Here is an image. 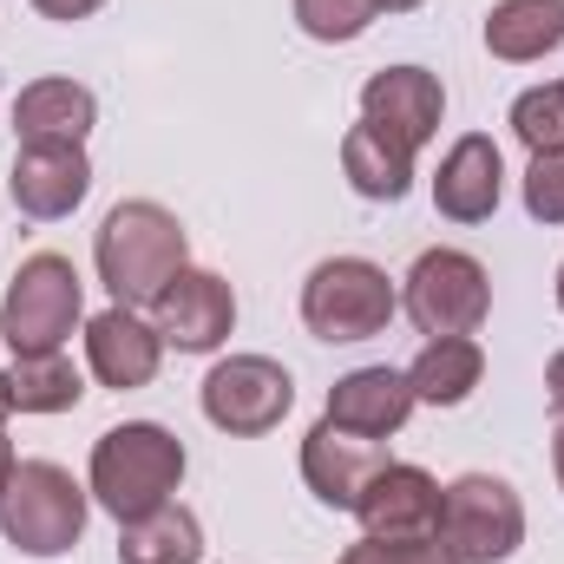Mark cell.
<instances>
[{
  "instance_id": "28",
  "label": "cell",
  "mask_w": 564,
  "mask_h": 564,
  "mask_svg": "<svg viewBox=\"0 0 564 564\" xmlns=\"http://www.w3.org/2000/svg\"><path fill=\"white\" fill-rule=\"evenodd\" d=\"M545 394H552V408H558V421H564V348L552 355V368H545Z\"/></svg>"
},
{
  "instance_id": "4",
  "label": "cell",
  "mask_w": 564,
  "mask_h": 564,
  "mask_svg": "<svg viewBox=\"0 0 564 564\" xmlns=\"http://www.w3.org/2000/svg\"><path fill=\"white\" fill-rule=\"evenodd\" d=\"M401 295L381 263L368 257H328L315 263L302 282V328L315 341H368V335H388Z\"/></svg>"
},
{
  "instance_id": "21",
  "label": "cell",
  "mask_w": 564,
  "mask_h": 564,
  "mask_svg": "<svg viewBox=\"0 0 564 564\" xmlns=\"http://www.w3.org/2000/svg\"><path fill=\"white\" fill-rule=\"evenodd\" d=\"M204 558V525L191 506H158L132 525H119V564H197Z\"/></svg>"
},
{
  "instance_id": "23",
  "label": "cell",
  "mask_w": 564,
  "mask_h": 564,
  "mask_svg": "<svg viewBox=\"0 0 564 564\" xmlns=\"http://www.w3.org/2000/svg\"><path fill=\"white\" fill-rule=\"evenodd\" d=\"M512 132L525 151H564V86H532L512 99Z\"/></svg>"
},
{
  "instance_id": "33",
  "label": "cell",
  "mask_w": 564,
  "mask_h": 564,
  "mask_svg": "<svg viewBox=\"0 0 564 564\" xmlns=\"http://www.w3.org/2000/svg\"><path fill=\"white\" fill-rule=\"evenodd\" d=\"M558 308H564V263H558Z\"/></svg>"
},
{
  "instance_id": "15",
  "label": "cell",
  "mask_w": 564,
  "mask_h": 564,
  "mask_svg": "<svg viewBox=\"0 0 564 564\" xmlns=\"http://www.w3.org/2000/svg\"><path fill=\"white\" fill-rule=\"evenodd\" d=\"M506 191V158L486 132H466L433 171V210L446 224H486Z\"/></svg>"
},
{
  "instance_id": "29",
  "label": "cell",
  "mask_w": 564,
  "mask_h": 564,
  "mask_svg": "<svg viewBox=\"0 0 564 564\" xmlns=\"http://www.w3.org/2000/svg\"><path fill=\"white\" fill-rule=\"evenodd\" d=\"M13 466H20V459H13V440L0 433V492H7V479H13Z\"/></svg>"
},
{
  "instance_id": "8",
  "label": "cell",
  "mask_w": 564,
  "mask_h": 564,
  "mask_svg": "<svg viewBox=\"0 0 564 564\" xmlns=\"http://www.w3.org/2000/svg\"><path fill=\"white\" fill-rule=\"evenodd\" d=\"M295 408V381L270 355H230L204 375V421L230 440H257Z\"/></svg>"
},
{
  "instance_id": "2",
  "label": "cell",
  "mask_w": 564,
  "mask_h": 564,
  "mask_svg": "<svg viewBox=\"0 0 564 564\" xmlns=\"http://www.w3.org/2000/svg\"><path fill=\"white\" fill-rule=\"evenodd\" d=\"M93 257H99V282L112 289V302L151 308L158 289L191 263V237H184V224H177L164 204L132 197V204H119V210L99 224Z\"/></svg>"
},
{
  "instance_id": "5",
  "label": "cell",
  "mask_w": 564,
  "mask_h": 564,
  "mask_svg": "<svg viewBox=\"0 0 564 564\" xmlns=\"http://www.w3.org/2000/svg\"><path fill=\"white\" fill-rule=\"evenodd\" d=\"M79 315H86V282H79V270L66 257L40 250V257H26L13 270V282H7L0 341L13 355H53V348H66V335L79 328Z\"/></svg>"
},
{
  "instance_id": "13",
  "label": "cell",
  "mask_w": 564,
  "mask_h": 564,
  "mask_svg": "<svg viewBox=\"0 0 564 564\" xmlns=\"http://www.w3.org/2000/svg\"><path fill=\"white\" fill-rule=\"evenodd\" d=\"M158 361H164V335L144 322L139 308L112 302V308H99L86 322V368L99 375V388H119V394L151 388Z\"/></svg>"
},
{
  "instance_id": "31",
  "label": "cell",
  "mask_w": 564,
  "mask_h": 564,
  "mask_svg": "<svg viewBox=\"0 0 564 564\" xmlns=\"http://www.w3.org/2000/svg\"><path fill=\"white\" fill-rule=\"evenodd\" d=\"M421 0H375V13H414Z\"/></svg>"
},
{
  "instance_id": "6",
  "label": "cell",
  "mask_w": 564,
  "mask_h": 564,
  "mask_svg": "<svg viewBox=\"0 0 564 564\" xmlns=\"http://www.w3.org/2000/svg\"><path fill=\"white\" fill-rule=\"evenodd\" d=\"M440 545L459 564H506L525 545V506L492 473H459L440 492Z\"/></svg>"
},
{
  "instance_id": "3",
  "label": "cell",
  "mask_w": 564,
  "mask_h": 564,
  "mask_svg": "<svg viewBox=\"0 0 564 564\" xmlns=\"http://www.w3.org/2000/svg\"><path fill=\"white\" fill-rule=\"evenodd\" d=\"M0 532L20 558H66L86 532V486L53 459H20L0 492Z\"/></svg>"
},
{
  "instance_id": "26",
  "label": "cell",
  "mask_w": 564,
  "mask_h": 564,
  "mask_svg": "<svg viewBox=\"0 0 564 564\" xmlns=\"http://www.w3.org/2000/svg\"><path fill=\"white\" fill-rule=\"evenodd\" d=\"M525 210H532V224H564V151H532Z\"/></svg>"
},
{
  "instance_id": "20",
  "label": "cell",
  "mask_w": 564,
  "mask_h": 564,
  "mask_svg": "<svg viewBox=\"0 0 564 564\" xmlns=\"http://www.w3.org/2000/svg\"><path fill=\"white\" fill-rule=\"evenodd\" d=\"M479 375H486L479 341L473 335H440V341H426L421 355H414L408 388H414V401H426V408H459V401H473Z\"/></svg>"
},
{
  "instance_id": "25",
  "label": "cell",
  "mask_w": 564,
  "mask_h": 564,
  "mask_svg": "<svg viewBox=\"0 0 564 564\" xmlns=\"http://www.w3.org/2000/svg\"><path fill=\"white\" fill-rule=\"evenodd\" d=\"M335 564H459V558L433 532V539H361V545H348Z\"/></svg>"
},
{
  "instance_id": "12",
  "label": "cell",
  "mask_w": 564,
  "mask_h": 564,
  "mask_svg": "<svg viewBox=\"0 0 564 564\" xmlns=\"http://www.w3.org/2000/svg\"><path fill=\"white\" fill-rule=\"evenodd\" d=\"M381 466H388V446H381V440H361V433H348V426H335V421H315L308 440H302V479H308V492H315L322 506H335V512H355L361 486H368Z\"/></svg>"
},
{
  "instance_id": "24",
  "label": "cell",
  "mask_w": 564,
  "mask_h": 564,
  "mask_svg": "<svg viewBox=\"0 0 564 564\" xmlns=\"http://www.w3.org/2000/svg\"><path fill=\"white\" fill-rule=\"evenodd\" d=\"M295 26L322 46H348L375 26V0H295Z\"/></svg>"
},
{
  "instance_id": "14",
  "label": "cell",
  "mask_w": 564,
  "mask_h": 564,
  "mask_svg": "<svg viewBox=\"0 0 564 564\" xmlns=\"http://www.w3.org/2000/svg\"><path fill=\"white\" fill-rule=\"evenodd\" d=\"M361 119L381 126L388 139H401L408 151H421L446 119V86L426 66H388L361 86Z\"/></svg>"
},
{
  "instance_id": "1",
  "label": "cell",
  "mask_w": 564,
  "mask_h": 564,
  "mask_svg": "<svg viewBox=\"0 0 564 564\" xmlns=\"http://www.w3.org/2000/svg\"><path fill=\"white\" fill-rule=\"evenodd\" d=\"M184 466H191V459H184V440H177L171 426L126 421V426H112V433H99L86 492H93L119 525H132L144 512L171 506V492L184 486Z\"/></svg>"
},
{
  "instance_id": "27",
  "label": "cell",
  "mask_w": 564,
  "mask_h": 564,
  "mask_svg": "<svg viewBox=\"0 0 564 564\" xmlns=\"http://www.w3.org/2000/svg\"><path fill=\"white\" fill-rule=\"evenodd\" d=\"M33 7H40L46 20H93L106 0H33Z\"/></svg>"
},
{
  "instance_id": "32",
  "label": "cell",
  "mask_w": 564,
  "mask_h": 564,
  "mask_svg": "<svg viewBox=\"0 0 564 564\" xmlns=\"http://www.w3.org/2000/svg\"><path fill=\"white\" fill-rule=\"evenodd\" d=\"M13 414V388H7V375H0V421Z\"/></svg>"
},
{
  "instance_id": "18",
  "label": "cell",
  "mask_w": 564,
  "mask_h": 564,
  "mask_svg": "<svg viewBox=\"0 0 564 564\" xmlns=\"http://www.w3.org/2000/svg\"><path fill=\"white\" fill-rule=\"evenodd\" d=\"M341 177L355 184V197H368V204H401L408 191H414V151L401 139H388L381 126H348V139H341Z\"/></svg>"
},
{
  "instance_id": "16",
  "label": "cell",
  "mask_w": 564,
  "mask_h": 564,
  "mask_svg": "<svg viewBox=\"0 0 564 564\" xmlns=\"http://www.w3.org/2000/svg\"><path fill=\"white\" fill-rule=\"evenodd\" d=\"M414 408H421V401H414V388H408L401 368H355V375H341V381L328 388V414H322V421L348 426V433H361V440H388V433L408 426Z\"/></svg>"
},
{
  "instance_id": "10",
  "label": "cell",
  "mask_w": 564,
  "mask_h": 564,
  "mask_svg": "<svg viewBox=\"0 0 564 564\" xmlns=\"http://www.w3.org/2000/svg\"><path fill=\"white\" fill-rule=\"evenodd\" d=\"M440 492H446V486H440L426 466L388 459V466L361 486L355 519H361L368 539H433V532H440Z\"/></svg>"
},
{
  "instance_id": "17",
  "label": "cell",
  "mask_w": 564,
  "mask_h": 564,
  "mask_svg": "<svg viewBox=\"0 0 564 564\" xmlns=\"http://www.w3.org/2000/svg\"><path fill=\"white\" fill-rule=\"evenodd\" d=\"M93 126H99V99L79 79H33L13 99V132H20V144H86Z\"/></svg>"
},
{
  "instance_id": "7",
  "label": "cell",
  "mask_w": 564,
  "mask_h": 564,
  "mask_svg": "<svg viewBox=\"0 0 564 564\" xmlns=\"http://www.w3.org/2000/svg\"><path fill=\"white\" fill-rule=\"evenodd\" d=\"M401 308H408V322L426 341L473 335L492 315V276L466 250H421L414 270H408V289H401Z\"/></svg>"
},
{
  "instance_id": "11",
  "label": "cell",
  "mask_w": 564,
  "mask_h": 564,
  "mask_svg": "<svg viewBox=\"0 0 564 564\" xmlns=\"http://www.w3.org/2000/svg\"><path fill=\"white\" fill-rule=\"evenodd\" d=\"M20 217L33 224H59L86 204L93 191V164H86V144H20L13 151V177H7Z\"/></svg>"
},
{
  "instance_id": "22",
  "label": "cell",
  "mask_w": 564,
  "mask_h": 564,
  "mask_svg": "<svg viewBox=\"0 0 564 564\" xmlns=\"http://www.w3.org/2000/svg\"><path fill=\"white\" fill-rule=\"evenodd\" d=\"M7 388H13V408H20V414H66V408H79V394H86V381H79V368L66 361V348H53V355H13Z\"/></svg>"
},
{
  "instance_id": "34",
  "label": "cell",
  "mask_w": 564,
  "mask_h": 564,
  "mask_svg": "<svg viewBox=\"0 0 564 564\" xmlns=\"http://www.w3.org/2000/svg\"><path fill=\"white\" fill-rule=\"evenodd\" d=\"M558 86H564V79H558Z\"/></svg>"
},
{
  "instance_id": "19",
  "label": "cell",
  "mask_w": 564,
  "mask_h": 564,
  "mask_svg": "<svg viewBox=\"0 0 564 564\" xmlns=\"http://www.w3.org/2000/svg\"><path fill=\"white\" fill-rule=\"evenodd\" d=\"M564 46V0H499L486 13V53L506 66H532Z\"/></svg>"
},
{
  "instance_id": "9",
  "label": "cell",
  "mask_w": 564,
  "mask_h": 564,
  "mask_svg": "<svg viewBox=\"0 0 564 564\" xmlns=\"http://www.w3.org/2000/svg\"><path fill=\"white\" fill-rule=\"evenodd\" d=\"M151 328L164 335V348H177V355H210V348H224V335L237 328V295H230V282L217 276V270H177V276L158 289V302H151Z\"/></svg>"
},
{
  "instance_id": "30",
  "label": "cell",
  "mask_w": 564,
  "mask_h": 564,
  "mask_svg": "<svg viewBox=\"0 0 564 564\" xmlns=\"http://www.w3.org/2000/svg\"><path fill=\"white\" fill-rule=\"evenodd\" d=\"M552 466H558V486H564V421H558V433H552Z\"/></svg>"
}]
</instances>
